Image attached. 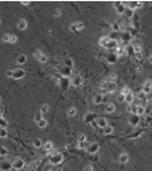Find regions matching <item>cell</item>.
<instances>
[{"mask_svg":"<svg viewBox=\"0 0 152 171\" xmlns=\"http://www.w3.org/2000/svg\"><path fill=\"white\" fill-rule=\"evenodd\" d=\"M62 161H63L62 154H60V153H58V151L53 153L52 155H51V157H50V163H51V164H53V165L60 164Z\"/></svg>","mask_w":152,"mask_h":171,"instance_id":"6da1fadb","label":"cell"},{"mask_svg":"<svg viewBox=\"0 0 152 171\" xmlns=\"http://www.w3.org/2000/svg\"><path fill=\"white\" fill-rule=\"evenodd\" d=\"M24 75H26V72L22 68H17V69L13 71V79H15V80H20V79L24 78Z\"/></svg>","mask_w":152,"mask_h":171,"instance_id":"7a4b0ae2","label":"cell"},{"mask_svg":"<svg viewBox=\"0 0 152 171\" xmlns=\"http://www.w3.org/2000/svg\"><path fill=\"white\" fill-rule=\"evenodd\" d=\"M85 149H86V151L89 154H96V153H98V150H99V145L97 142H93V143L88 146Z\"/></svg>","mask_w":152,"mask_h":171,"instance_id":"3957f363","label":"cell"},{"mask_svg":"<svg viewBox=\"0 0 152 171\" xmlns=\"http://www.w3.org/2000/svg\"><path fill=\"white\" fill-rule=\"evenodd\" d=\"M23 166H24V161L22 158H16L15 161L12 163V168L15 169V170H21Z\"/></svg>","mask_w":152,"mask_h":171,"instance_id":"277c9868","label":"cell"},{"mask_svg":"<svg viewBox=\"0 0 152 171\" xmlns=\"http://www.w3.org/2000/svg\"><path fill=\"white\" fill-rule=\"evenodd\" d=\"M151 80L149 79V80H146L145 82H144V84H143V88H142V91L145 94V95H149V94L151 93Z\"/></svg>","mask_w":152,"mask_h":171,"instance_id":"5b68a950","label":"cell"},{"mask_svg":"<svg viewBox=\"0 0 152 171\" xmlns=\"http://www.w3.org/2000/svg\"><path fill=\"white\" fill-rule=\"evenodd\" d=\"M142 7V2L141 1H129L128 2V8L130 10H134L136 8H141Z\"/></svg>","mask_w":152,"mask_h":171,"instance_id":"8992f818","label":"cell"},{"mask_svg":"<svg viewBox=\"0 0 152 171\" xmlns=\"http://www.w3.org/2000/svg\"><path fill=\"white\" fill-rule=\"evenodd\" d=\"M72 83H73V86H75V87H81L83 84V79L81 78L79 75H76L75 78H73Z\"/></svg>","mask_w":152,"mask_h":171,"instance_id":"52a82bcc","label":"cell"},{"mask_svg":"<svg viewBox=\"0 0 152 171\" xmlns=\"http://www.w3.org/2000/svg\"><path fill=\"white\" fill-rule=\"evenodd\" d=\"M84 28V24L82 23V22H76V23H73L72 26L69 27V29L73 31H79L81 30V29H83Z\"/></svg>","mask_w":152,"mask_h":171,"instance_id":"ba28073f","label":"cell"},{"mask_svg":"<svg viewBox=\"0 0 152 171\" xmlns=\"http://www.w3.org/2000/svg\"><path fill=\"white\" fill-rule=\"evenodd\" d=\"M17 27H19L20 30H24V29H26V27H28V23H26V21L24 19H21V20L19 21V23H17Z\"/></svg>","mask_w":152,"mask_h":171,"instance_id":"9c48e42d","label":"cell"},{"mask_svg":"<svg viewBox=\"0 0 152 171\" xmlns=\"http://www.w3.org/2000/svg\"><path fill=\"white\" fill-rule=\"evenodd\" d=\"M107 120L105 119V118H98L97 119V126H99V127H101V128H104L105 126H107Z\"/></svg>","mask_w":152,"mask_h":171,"instance_id":"30bf717a","label":"cell"},{"mask_svg":"<svg viewBox=\"0 0 152 171\" xmlns=\"http://www.w3.org/2000/svg\"><path fill=\"white\" fill-rule=\"evenodd\" d=\"M105 111L107 113H112V112H114L115 111V106H114V104L113 103H107L105 106Z\"/></svg>","mask_w":152,"mask_h":171,"instance_id":"8fae6325","label":"cell"},{"mask_svg":"<svg viewBox=\"0 0 152 171\" xmlns=\"http://www.w3.org/2000/svg\"><path fill=\"white\" fill-rule=\"evenodd\" d=\"M26 54H20L19 57H17V59H16V61H17V64H20V65H24L26 62Z\"/></svg>","mask_w":152,"mask_h":171,"instance_id":"7c38bea8","label":"cell"},{"mask_svg":"<svg viewBox=\"0 0 152 171\" xmlns=\"http://www.w3.org/2000/svg\"><path fill=\"white\" fill-rule=\"evenodd\" d=\"M134 99H135V97H134V94L132 93H129L128 95L125 96V102H127L128 104H131L134 102Z\"/></svg>","mask_w":152,"mask_h":171,"instance_id":"4fadbf2b","label":"cell"},{"mask_svg":"<svg viewBox=\"0 0 152 171\" xmlns=\"http://www.w3.org/2000/svg\"><path fill=\"white\" fill-rule=\"evenodd\" d=\"M93 103L94 104H100V103H103V96L100 95V94H97V95H94V97H93Z\"/></svg>","mask_w":152,"mask_h":171,"instance_id":"5bb4252c","label":"cell"},{"mask_svg":"<svg viewBox=\"0 0 152 171\" xmlns=\"http://www.w3.org/2000/svg\"><path fill=\"white\" fill-rule=\"evenodd\" d=\"M116 79H118V75H116L115 73H112V74H110V75H108V78H107V82L115 83Z\"/></svg>","mask_w":152,"mask_h":171,"instance_id":"9a60e30c","label":"cell"},{"mask_svg":"<svg viewBox=\"0 0 152 171\" xmlns=\"http://www.w3.org/2000/svg\"><path fill=\"white\" fill-rule=\"evenodd\" d=\"M43 147H44V149L47 150V151L52 150V149H53V142H52V141H46V142L44 143Z\"/></svg>","mask_w":152,"mask_h":171,"instance_id":"2e32d148","label":"cell"},{"mask_svg":"<svg viewBox=\"0 0 152 171\" xmlns=\"http://www.w3.org/2000/svg\"><path fill=\"white\" fill-rule=\"evenodd\" d=\"M128 160H129V156L127 155V154H125V153L119 156V162H120V163H127Z\"/></svg>","mask_w":152,"mask_h":171,"instance_id":"e0dca14e","label":"cell"},{"mask_svg":"<svg viewBox=\"0 0 152 171\" xmlns=\"http://www.w3.org/2000/svg\"><path fill=\"white\" fill-rule=\"evenodd\" d=\"M37 124H38V127H39V128H45L47 126V121L44 119V118H42L40 120L37 121Z\"/></svg>","mask_w":152,"mask_h":171,"instance_id":"ac0fdd59","label":"cell"},{"mask_svg":"<svg viewBox=\"0 0 152 171\" xmlns=\"http://www.w3.org/2000/svg\"><path fill=\"white\" fill-rule=\"evenodd\" d=\"M113 133V127L112 126H110V125H107V126H105L104 127V134L105 135H110Z\"/></svg>","mask_w":152,"mask_h":171,"instance_id":"d6986e66","label":"cell"},{"mask_svg":"<svg viewBox=\"0 0 152 171\" xmlns=\"http://www.w3.org/2000/svg\"><path fill=\"white\" fill-rule=\"evenodd\" d=\"M145 113V108L141 106V105H137V111H136V116H142V114Z\"/></svg>","mask_w":152,"mask_h":171,"instance_id":"ffe728a7","label":"cell"},{"mask_svg":"<svg viewBox=\"0 0 152 171\" xmlns=\"http://www.w3.org/2000/svg\"><path fill=\"white\" fill-rule=\"evenodd\" d=\"M76 112H77V110L75 109V108H69L68 111H67V114H68L69 117H74V116H76Z\"/></svg>","mask_w":152,"mask_h":171,"instance_id":"44dd1931","label":"cell"},{"mask_svg":"<svg viewBox=\"0 0 152 171\" xmlns=\"http://www.w3.org/2000/svg\"><path fill=\"white\" fill-rule=\"evenodd\" d=\"M115 53L118 56H122L125 53V47L123 46H116L115 47Z\"/></svg>","mask_w":152,"mask_h":171,"instance_id":"7402d4cb","label":"cell"},{"mask_svg":"<svg viewBox=\"0 0 152 171\" xmlns=\"http://www.w3.org/2000/svg\"><path fill=\"white\" fill-rule=\"evenodd\" d=\"M47 111H48V104H43L42 106H40V110H39V112L40 113H46Z\"/></svg>","mask_w":152,"mask_h":171,"instance_id":"603a6c76","label":"cell"},{"mask_svg":"<svg viewBox=\"0 0 152 171\" xmlns=\"http://www.w3.org/2000/svg\"><path fill=\"white\" fill-rule=\"evenodd\" d=\"M33 146H35L36 148H40L43 146L42 140H40V139H35V140H33Z\"/></svg>","mask_w":152,"mask_h":171,"instance_id":"cb8c5ba5","label":"cell"},{"mask_svg":"<svg viewBox=\"0 0 152 171\" xmlns=\"http://www.w3.org/2000/svg\"><path fill=\"white\" fill-rule=\"evenodd\" d=\"M7 135H8V133H7V130H6V128H0V138H1V139L7 138Z\"/></svg>","mask_w":152,"mask_h":171,"instance_id":"d4e9b609","label":"cell"},{"mask_svg":"<svg viewBox=\"0 0 152 171\" xmlns=\"http://www.w3.org/2000/svg\"><path fill=\"white\" fill-rule=\"evenodd\" d=\"M43 54V52H42V50H39V49H37V50H35L33 51V57L36 58V59H38V58L40 57Z\"/></svg>","mask_w":152,"mask_h":171,"instance_id":"484cf974","label":"cell"},{"mask_svg":"<svg viewBox=\"0 0 152 171\" xmlns=\"http://www.w3.org/2000/svg\"><path fill=\"white\" fill-rule=\"evenodd\" d=\"M17 42V36L15 35H9V39H8V43H12V44H14Z\"/></svg>","mask_w":152,"mask_h":171,"instance_id":"4316f807","label":"cell"},{"mask_svg":"<svg viewBox=\"0 0 152 171\" xmlns=\"http://www.w3.org/2000/svg\"><path fill=\"white\" fill-rule=\"evenodd\" d=\"M37 60H38V61L40 62V64H45V62L47 61V57H46V56H45V54H42V56H40V57L38 58Z\"/></svg>","mask_w":152,"mask_h":171,"instance_id":"83f0119b","label":"cell"},{"mask_svg":"<svg viewBox=\"0 0 152 171\" xmlns=\"http://www.w3.org/2000/svg\"><path fill=\"white\" fill-rule=\"evenodd\" d=\"M88 147V142H77V148L79 149H83V148H86Z\"/></svg>","mask_w":152,"mask_h":171,"instance_id":"f1b7e54d","label":"cell"},{"mask_svg":"<svg viewBox=\"0 0 152 171\" xmlns=\"http://www.w3.org/2000/svg\"><path fill=\"white\" fill-rule=\"evenodd\" d=\"M145 97H146V95H145V94L143 93V91H139V93L137 94V98L138 99H141V101H143V99H145Z\"/></svg>","mask_w":152,"mask_h":171,"instance_id":"f546056e","label":"cell"},{"mask_svg":"<svg viewBox=\"0 0 152 171\" xmlns=\"http://www.w3.org/2000/svg\"><path fill=\"white\" fill-rule=\"evenodd\" d=\"M129 93H131V90L129 88H127V87H125V88L122 89V90H121V93L120 94H122V95H123V96H126V95H128V94Z\"/></svg>","mask_w":152,"mask_h":171,"instance_id":"4dcf8cb0","label":"cell"},{"mask_svg":"<svg viewBox=\"0 0 152 171\" xmlns=\"http://www.w3.org/2000/svg\"><path fill=\"white\" fill-rule=\"evenodd\" d=\"M86 141V135L85 134H81L77 139V142H85Z\"/></svg>","mask_w":152,"mask_h":171,"instance_id":"1f68e13d","label":"cell"},{"mask_svg":"<svg viewBox=\"0 0 152 171\" xmlns=\"http://www.w3.org/2000/svg\"><path fill=\"white\" fill-rule=\"evenodd\" d=\"M112 29H113V30H115V31H118L119 29H120V24H119L118 22H113V23H112Z\"/></svg>","mask_w":152,"mask_h":171,"instance_id":"d6a6232c","label":"cell"},{"mask_svg":"<svg viewBox=\"0 0 152 171\" xmlns=\"http://www.w3.org/2000/svg\"><path fill=\"white\" fill-rule=\"evenodd\" d=\"M0 126H1V128H6L7 127V123L4 120V118H0Z\"/></svg>","mask_w":152,"mask_h":171,"instance_id":"836d02e7","label":"cell"},{"mask_svg":"<svg viewBox=\"0 0 152 171\" xmlns=\"http://www.w3.org/2000/svg\"><path fill=\"white\" fill-rule=\"evenodd\" d=\"M137 111V105H131L130 106V113L131 114H136Z\"/></svg>","mask_w":152,"mask_h":171,"instance_id":"e575fe53","label":"cell"},{"mask_svg":"<svg viewBox=\"0 0 152 171\" xmlns=\"http://www.w3.org/2000/svg\"><path fill=\"white\" fill-rule=\"evenodd\" d=\"M8 39H9V35L8 34H5V35H2V37H1V41L6 42V43H8Z\"/></svg>","mask_w":152,"mask_h":171,"instance_id":"d590c367","label":"cell"},{"mask_svg":"<svg viewBox=\"0 0 152 171\" xmlns=\"http://www.w3.org/2000/svg\"><path fill=\"white\" fill-rule=\"evenodd\" d=\"M134 51H135V53H139V52H142V46L141 45H135V46H134Z\"/></svg>","mask_w":152,"mask_h":171,"instance_id":"8d00e7d4","label":"cell"},{"mask_svg":"<svg viewBox=\"0 0 152 171\" xmlns=\"http://www.w3.org/2000/svg\"><path fill=\"white\" fill-rule=\"evenodd\" d=\"M123 13H125V14H126L127 16H128V17H132V10H128V9H125V12H123Z\"/></svg>","mask_w":152,"mask_h":171,"instance_id":"74e56055","label":"cell"},{"mask_svg":"<svg viewBox=\"0 0 152 171\" xmlns=\"http://www.w3.org/2000/svg\"><path fill=\"white\" fill-rule=\"evenodd\" d=\"M118 102H119V103L125 102V96H123L122 94H120V95H119V97H118Z\"/></svg>","mask_w":152,"mask_h":171,"instance_id":"f35d334b","label":"cell"},{"mask_svg":"<svg viewBox=\"0 0 152 171\" xmlns=\"http://www.w3.org/2000/svg\"><path fill=\"white\" fill-rule=\"evenodd\" d=\"M83 171H93V168H92V165H85L84 166V170Z\"/></svg>","mask_w":152,"mask_h":171,"instance_id":"ab89813d","label":"cell"},{"mask_svg":"<svg viewBox=\"0 0 152 171\" xmlns=\"http://www.w3.org/2000/svg\"><path fill=\"white\" fill-rule=\"evenodd\" d=\"M60 15H61V9L57 8V9L54 10V16H60Z\"/></svg>","mask_w":152,"mask_h":171,"instance_id":"60d3db41","label":"cell"},{"mask_svg":"<svg viewBox=\"0 0 152 171\" xmlns=\"http://www.w3.org/2000/svg\"><path fill=\"white\" fill-rule=\"evenodd\" d=\"M135 58H136L137 60H141L142 59V52H139V53H135Z\"/></svg>","mask_w":152,"mask_h":171,"instance_id":"b9f144b4","label":"cell"},{"mask_svg":"<svg viewBox=\"0 0 152 171\" xmlns=\"http://www.w3.org/2000/svg\"><path fill=\"white\" fill-rule=\"evenodd\" d=\"M6 76L7 78H13V71H8V72L6 73Z\"/></svg>","mask_w":152,"mask_h":171,"instance_id":"7bdbcfd3","label":"cell"},{"mask_svg":"<svg viewBox=\"0 0 152 171\" xmlns=\"http://www.w3.org/2000/svg\"><path fill=\"white\" fill-rule=\"evenodd\" d=\"M35 119H36L37 121H38V120H40V119H42V113L39 112V113H38V114H37V116H36V118H35Z\"/></svg>","mask_w":152,"mask_h":171,"instance_id":"ee69618b","label":"cell"},{"mask_svg":"<svg viewBox=\"0 0 152 171\" xmlns=\"http://www.w3.org/2000/svg\"><path fill=\"white\" fill-rule=\"evenodd\" d=\"M66 64H68L69 66H73V64L70 62V59H67V60H66Z\"/></svg>","mask_w":152,"mask_h":171,"instance_id":"f6af8a7d","label":"cell"},{"mask_svg":"<svg viewBox=\"0 0 152 171\" xmlns=\"http://www.w3.org/2000/svg\"><path fill=\"white\" fill-rule=\"evenodd\" d=\"M21 2H22V4H23V5H24V6H28V5H29V4H30L29 1H21Z\"/></svg>","mask_w":152,"mask_h":171,"instance_id":"bcb514c9","label":"cell"},{"mask_svg":"<svg viewBox=\"0 0 152 171\" xmlns=\"http://www.w3.org/2000/svg\"><path fill=\"white\" fill-rule=\"evenodd\" d=\"M47 171H54V170H52V169H48V170H47Z\"/></svg>","mask_w":152,"mask_h":171,"instance_id":"7dc6e473","label":"cell"},{"mask_svg":"<svg viewBox=\"0 0 152 171\" xmlns=\"http://www.w3.org/2000/svg\"><path fill=\"white\" fill-rule=\"evenodd\" d=\"M0 23H1V20H0Z\"/></svg>","mask_w":152,"mask_h":171,"instance_id":"c3c4849f","label":"cell"}]
</instances>
